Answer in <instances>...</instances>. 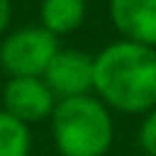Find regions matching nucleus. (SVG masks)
Here are the masks:
<instances>
[{"instance_id": "obj_9", "label": "nucleus", "mask_w": 156, "mask_h": 156, "mask_svg": "<svg viewBox=\"0 0 156 156\" xmlns=\"http://www.w3.org/2000/svg\"><path fill=\"white\" fill-rule=\"evenodd\" d=\"M136 141L146 156H156V107L144 115L139 132H136Z\"/></svg>"}, {"instance_id": "obj_3", "label": "nucleus", "mask_w": 156, "mask_h": 156, "mask_svg": "<svg viewBox=\"0 0 156 156\" xmlns=\"http://www.w3.org/2000/svg\"><path fill=\"white\" fill-rule=\"evenodd\" d=\"M58 49V39L39 24L15 29L0 41V71L10 78H41Z\"/></svg>"}, {"instance_id": "obj_7", "label": "nucleus", "mask_w": 156, "mask_h": 156, "mask_svg": "<svg viewBox=\"0 0 156 156\" xmlns=\"http://www.w3.org/2000/svg\"><path fill=\"white\" fill-rule=\"evenodd\" d=\"M85 0H41L39 5V27L51 32L56 39L76 32L85 20Z\"/></svg>"}, {"instance_id": "obj_4", "label": "nucleus", "mask_w": 156, "mask_h": 156, "mask_svg": "<svg viewBox=\"0 0 156 156\" xmlns=\"http://www.w3.org/2000/svg\"><path fill=\"white\" fill-rule=\"evenodd\" d=\"M93 56L80 49H58L44 71V83L56 100L93 95Z\"/></svg>"}, {"instance_id": "obj_11", "label": "nucleus", "mask_w": 156, "mask_h": 156, "mask_svg": "<svg viewBox=\"0 0 156 156\" xmlns=\"http://www.w3.org/2000/svg\"><path fill=\"white\" fill-rule=\"evenodd\" d=\"M32 156H56V154H32Z\"/></svg>"}, {"instance_id": "obj_12", "label": "nucleus", "mask_w": 156, "mask_h": 156, "mask_svg": "<svg viewBox=\"0 0 156 156\" xmlns=\"http://www.w3.org/2000/svg\"><path fill=\"white\" fill-rule=\"evenodd\" d=\"M0 90H2V80H0Z\"/></svg>"}, {"instance_id": "obj_5", "label": "nucleus", "mask_w": 156, "mask_h": 156, "mask_svg": "<svg viewBox=\"0 0 156 156\" xmlns=\"http://www.w3.org/2000/svg\"><path fill=\"white\" fill-rule=\"evenodd\" d=\"M2 110L15 119L29 124L44 122L56 107V95L49 90L44 78H10L2 90Z\"/></svg>"}, {"instance_id": "obj_6", "label": "nucleus", "mask_w": 156, "mask_h": 156, "mask_svg": "<svg viewBox=\"0 0 156 156\" xmlns=\"http://www.w3.org/2000/svg\"><path fill=\"white\" fill-rule=\"evenodd\" d=\"M107 12L122 39L156 49V0H110Z\"/></svg>"}, {"instance_id": "obj_1", "label": "nucleus", "mask_w": 156, "mask_h": 156, "mask_svg": "<svg viewBox=\"0 0 156 156\" xmlns=\"http://www.w3.org/2000/svg\"><path fill=\"white\" fill-rule=\"evenodd\" d=\"M93 95L119 115L156 107V49L117 39L93 56Z\"/></svg>"}, {"instance_id": "obj_10", "label": "nucleus", "mask_w": 156, "mask_h": 156, "mask_svg": "<svg viewBox=\"0 0 156 156\" xmlns=\"http://www.w3.org/2000/svg\"><path fill=\"white\" fill-rule=\"evenodd\" d=\"M10 17H12V2L0 0V34H5V29L10 24Z\"/></svg>"}, {"instance_id": "obj_8", "label": "nucleus", "mask_w": 156, "mask_h": 156, "mask_svg": "<svg viewBox=\"0 0 156 156\" xmlns=\"http://www.w3.org/2000/svg\"><path fill=\"white\" fill-rule=\"evenodd\" d=\"M0 156H32V129L0 110Z\"/></svg>"}, {"instance_id": "obj_2", "label": "nucleus", "mask_w": 156, "mask_h": 156, "mask_svg": "<svg viewBox=\"0 0 156 156\" xmlns=\"http://www.w3.org/2000/svg\"><path fill=\"white\" fill-rule=\"evenodd\" d=\"M49 129L56 156H107L115 141L112 112L95 95L58 100Z\"/></svg>"}]
</instances>
